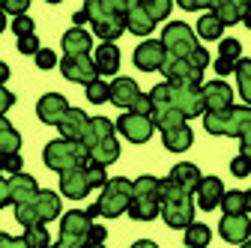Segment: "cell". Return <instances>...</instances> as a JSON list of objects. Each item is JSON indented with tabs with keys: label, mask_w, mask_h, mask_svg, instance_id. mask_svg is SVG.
<instances>
[{
	"label": "cell",
	"mask_w": 251,
	"mask_h": 248,
	"mask_svg": "<svg viewBox=\"0 0 251 248\" xmlns=\"http://www.w3.org/2000/svg\"><path fill=\"white\" fill-rule=\"evenodd\" d=\"M60 72H63V78L66 81H72V84H93L99 78V72H96V63H93V57L90 54H66L60 60Z\"/></svg>",
	"instance_id": "obj_11"
},
{
	"label": "cell",
	"mask_w": 251,
	"mask_h": 248,
	"mask_svg": "<svg viewBox=\"0 0 251 248\" xmlns=\"http://www.w3.org/2000/svg\"><path fill=\"white\" fill-rule=\"evenodd\" d=\"M27 6H30V0H3V15H27Z\"/></svg>",
	"instance_id": "obj_43"
},
{
	"label": "cell",
	"mask_w": 251,
	"mask_h": 248,
	"mask_svg": "<svg viewBox=\"0 0 251 248\" xmlns=\"http://www.w3.org/2000/svg\"><path fill=\"white\" fill-rule=\"evenodd\" d=\"M179 9L195 12V9H209V3H206V0H179Z\"/></svg>",
	"instance_id": "obj_50"
},
{
	"label": "cell",
	"mask_w": 251,
	"mask_h": 248,
	"mask_svg": "<svg viewBox=\"0 0 251 248\" xmlns=\"http://www.w3.org/2000/svg\"><path fill=\"white\" fill-rule=\"evenodd\" d=\"M69 108H72V105L66 102V96H60V93H45V96L36 102V117H39L42 123H48V126H57Z\"/></svg>",
	"instance_id": "obj_20"
},
{
	"label": "cell",
	"mask_w": 251,
	"mask_h": 248,
	"mask_svg": "<svg viewBox=\"0 0 251 248\" xmlns=\"http://www.w3.org/2000/svg\"><path fill=\"white\" fill-rule=\"evenodd\" d=\"M87 126H90V117H87L81 108H69L66 114H63V120L57 123L60 135L66 138V141H84V135H87Z\"/></svg>",
	"instance_id": "obj_21"
},
{
	"label": "cell",
	"mask_w": 251,
	"mask_h": 248,
	"mask_svg": "<svg viewBox=\"0 0 251 248\" xmlns=\"http://www.w3.org/2000/svg\"><path fill=\"white\" fill-rule=\"evenodd\" d=\"M159 215L171 230H185L195 222V203L192 195L182 192L179 185H174L168 176L159 179Z\"/></svg>",
	"instance_id": "obj_3"
},
{
	"label": "cell",
	"mask_w": 251,
	"mask_h": 248,
	"mask_svg": "<svg viewBox=\"0 0 251 248\" xmlns=\"http://www.w3.org/2000/svg\"><path fill=\"white\" fill-rule=\"evenodd\" d=\"M201 176H203V174H201V168H198V165H192V162H179V165H174V168H171V174H168V179H171L174 185H179L182 192H188V195H195Z\"/></svg>",
	"instance_id": "obj_24"
},
{
	"label": "cell",
	"mask_w": 251,
	"mask_h": 248,
	"mask_svg": "<svg viewBox=\"0 0 251 248\" xmlns=\"http://www.w3.org/2000/svg\"><path fill=\"white\" fill-rule=\"evenodd\" d=\"M72 24H75V27H81V24H87V12H84V9H78V12L72 15Z\"/></svg>",
	"instance_id": "obj_53"
},
{
	"label": "cell",
	"mask_w": 251,
	"mask_h": 248,
	"mask_svg": "<svg viewBox=\"0 0 251 248\" xmlns=\"http://www.w3.org/2000/svg\"><path fill=\"white\" fill-rule=\"evenodd\" d=\"M24 245L27 248H51V236L45 230V224H36V227H24Z\"/></svg>",
	"instance_id": "obj_37"
},
{
	"label": "cell",
	"mask_w": 251,
	"mask_h": 248,
	"mask_svg": "<svg viewBox=\"0 0 251 248\" xmlns=\"http://www.w3.org/2000/svg\"><path fill=\"white\" fill-rule=\"evenodd\" d=\"M126 3L129 0H87L84 12L93 24V33L102 42H114L126 30Z\"/></svg>",
	"instance_id": "obj_2"
},
{
	"label": "cell",
	"mask_w": 251,
	"mask_h": 248,
	"mask_svg": "<svg viewBox=\"0 0 251 248\" xmlns=\"http://www.w3.org/2000/svg\"><path fill=\"white\" fill-rule=\"evenodd\" d=\"M225 182L218 179V176H201V182H198V189H195V198H198V206L203 209V212H212L218 203H222V198H225Z\"/></svg>",
	"instance_id": "obj_19"
},
{
	"label": "cell",
	"mask_w": 251,
	"mask_h": 248,
	"mask_svg": "<svg viewBox=\"0 0 251 248\" xmlns=\"http://www.w3.org/2000/svg\"><path fill=\"white\" fill-rule=\"evenodd\" d=\"M222 33H225V24L218 21L212 12L201 15V21H198V36L201 39H206V42H222Z\"/></svg>",
	"instance_id": "obj_33"
},
{
	"label": "cell",
	"mask_w": 251,
	"mask_h": 248,
	"mask_svg": "<svg viewBox=\"0 0 251 248\" xmlns=\"http://www.w3.org/2000/svg\"><path fill=\"white\" fill-rule=\"evenodd\" d=\"M0 248H27V245H24L21 236H9V233L0 230Z\"/></svg>",
	"instance_id": "obj_48"
},
{
	"label": "cell",
	"mask_w": 251,
	"mask_h": 248,
	"mask_svg": "<svg viewBox=\"0 0 251 248\" xmlns=\"http://www.w3.org/2000/svg\"><path fill=\"white\" fill-rule=\"evenodd\" d=\"M230 174H233V176H239V179H242V176H248V174H251V162H248V159H242V156H236V159L230 162Z\"/></svg>",
	"instance_id": "obj_46"
},
{
	"label": "cell",
	"mask_w": 251,
	"mask_h": 248,
	"mask_svg": "<svg viewBox=\"0 0 251 248\" xmlns=\"http://www.w3.org/2000/svg\"><path fill=\"white\" fill-rule=\"evenodd\" d=\"M63 209H60V195L51 192V189H39V195L30 200V203H21L15 206V222L21 227H36V224H45V222H54L60 219Z\"/></svg>",
	"instance_id": "obj_6"
},
{
	"label": "cell",
	"mask_w": 251,
	"mask_h": 248,
	"mask_svg": "<svg viewBox=\"0 0 251 248\" xmlns=\"http://www.w3.org/2000/svg\"><path fill=\"white\" fill-rule=\"evenodd\" d=\"M129 248H159V245H155L152 239H138V242H132Z\"/></svg>",
	"instance_id": "obj_52"
},
{
	"label": "cell",
	"mask_w": 251,
	"mask_h": 248,
	"mask_svg": "<svg viewBox=\"0 0 251 248\" xmlns=\"http://www.w3.org/2000/svg\"><path fill=\"white\" fill-rule=\"evenodd\" d=\"M39 195V185H36V179L30 176V174H15V176H9V198H12V206H21V203H30Z\"/></svg>",
	"instance_id": "obj_22"
},
{
	"label": "cell",
	"mask_w": 251,
	"mask_h": 248,
	"mask_svg": "<svg viewBox=\"0 0 251 248\" xmlns=\"http://www.w3.org/2000/svg\"><path fill=\"white\" fill-rule=\"evenodd\" d=\"M90 48H93V36L84 27H72L63 33V51L66 54H90Z\"/></svg>",
	"instance_id": "obj_28"
},
{
	"label": "cell",
	"mask_w": 251,
	"mask_h": 248,
	"mask_svg": "<svg viewBox=\"0 0 251 248\" xmlns=\"http://www.w3.org/2000/svg\"><path fill=\"white\" fill-rule=\"evenodd\" d=\"M209 239H212V230L203 224V222H192L185 227V248H206L209 245Z\"/></svg>",
	"instance_id": "obj_34"
},
{
	"label": "cell",
	"mask_w": 251,
	"mask_h": 248,
	"mask_svg": "<svg viewBox=\"0 0 251 248\" xmlns=\"http://www.w3.org/2000/svg\"><path fill=\"white\" fill-rule=\"evenodd\" d=\"M93 63H96V72L99 78L102 75H117L120 72V48L114 42H102L93 54Z\"/></svg>",
	"instance_id": "obj_25"
},
{
	"label": "cell",
	"mask_w": 251,
	"mask_h": 248,
	"mask_svg": "<svg viewBox=\"0 0 251 248\" xmlns=\"http://www.w3.org/2000/svg\"><path fill=\"white\" fill-rule=\"evenodd\" d=\"M144 96V93H141V87H138V81L135 78H114L111 81V105H117L120 111H132L135 108V102Z\"/></svg>",
	"instance_id": "obj_16"
},
{
	"label": "cell",
	"mask_w": 251,
	"mask_h": 248,
	"mask_svg": "<svg viewBox=\"0 0 251 248\" xmlns=\"http://www.w3.org/2000/svg\"><path fill=\"white\" fill-rule=\"evenodd\" d=\"M84 248H105V245H84Z\"/></svg>",
	"instance_id": "obj_58"
},
{
	"label": "cell",
	"mask_w": 251,
	"mask_h": 248,
	"mask_svg": "<svg viewBox=\"0 0 251 248\" xmlns=\"http://www.w3.org/2000/svg\"><path fill=\"white\" fill-rule=\"evenodd\" d=\"M9 27H12V33L21 39V36H33V27H36V24H33V18H30V15H18Z\"/></svg>",
	"instance_id": "obj_41"
},
{
	"label": "cell",
	"mask_w": 251,
	"mask_h": 248,
	"mask_svg": "<svg viewBox=\"0 0 251 248\" xmlns=\"http://www.w3.org/2000/svg\"><path fill=\"white\" fill-rule=\"evenodd\" d=\"M135 222H152L159 215V179L144 174L138 179H132V200H129V209Z\"/></svg>",
	"instance_id": "obj_9"
},
{
	"label": "cell",
	"mask_w": 251,
	"mask_h": 248,
	"mask_svg": "<svg viewBox=\"0 0 251 248\" xmlns=\"http://www.w3.org/2000/svg\"><path fill=\"white\" fill-rule=\"evenodd\" d=\"M239 147H242V152H239V156L251 162V129H248V132H245V135L239 138Z\"/></svg>",
	"instance_id": "obj_51"
},
{
	"label": "cell",
	"mask_w": 251,
	"mask_h": 248,
	"mask_svg": "<svg viewBox=\"0 0 251 248\" xmlns=\"http://www.w3.org/2000/svg\"><path fill=\"white\" fill-rule=\"evenodd\" d=\"M6 81H9V66L3 63V60H0V87H3Z\"/></svg>",
	"instance_id": "obj_54"
},
{
	"label": "cell",
	"mask_w": 251,
	"mask_h": 248,
	"mask_svg": "<svg viewBox=\"0 0 251 248\" xmlns=\"http://www.w3.org/2000/svg\"><path fill=\"white\" fill-rule=\"evenodd\" d=\"M242 24L251 30V3H248V6H245V12H242Z\"/></svg>",
	"instance_id": "obj_55"
},
{
	"label": "cell",
	"mask_w": 251,
	"mask_h": 248,
	"mask_svg": "<svg viewBox=\"0 0 251 248\" xmlns=\"http://www.w3.org/2000/svg\"><path fill=\"white\" fill-rule=\"evenodd\" d=\"M159 42L165 45V51H168L171 57L185 60V63H188V66H195L198 72H203V69L209 66V51L198 42L195 30L188 27L185 21H171V24H165Z\"/></svg>",
	"instance_id": "obj_1"
},
{
	"label": "cell",
	"mask_w": 251,
	"mask_h": 248,
	"mask_svg": "<svg viewBox=\"0 0 251 248\" xmlns=\"http://www.w3.org/2000/svg\"><path fill=\"white\" fill-rule=\"evenodd\" d=\"M3 30H6V15L0 12V33H3Z\"/></svg>",
	"instance_id": "obj_56"
},
{
	"label": "cell",
	"mask_w": 251,
	"mask_h": 248,
	"mask_svg": "<svg viewBox=\"0 0 251 248\" xmlns=\"http://www.w3.org/2000/svg\"><path fill=\"white\" fill-rule=\"evenodd\" d=\"M21 168H24L21 156H6V159H0V174L15 176V174H21Z\"/></svg>",
	"instance_id": "obj_44"
},
{
	"label": "cell",
	"mask_w": 251,
	"mask_h": 248,
	"mask_svg": "<svg viewBox=\"0 0 251 248\" xmlns=\"http://www.w3.org/2000/svg\"><path fill=\"white\" fill-rule=\"evenodd\" d=\"M129 200H132V179L114 176V179H108L102 185L99 200L87 209V215L93 222H96L99 215H105V219H117V215H123L126 209H129Z\"/></svg>",
	"instance_id": "obj_5"
},
{
	"label": "cell",
	"mask_w": 251,
	"mask_h": 248,
	"mask_svg": "<svg viewBox=\"0 0 251 248\" xmlns=\"http://www.w3.org/2000/svg\"><path fill=\"white\" fill-rule=\"evenodd\" d=\"M165 45L159 42V39H144L138 48H135V54H132V60H135V66L141 69V72H159L162 69V63H165Z\"/></svg>",
	"instance_id": "obj_15"
},
{
	"label": "cell",
	"mask_w": 251,
	"mask_h": 248,
	"mask_svg": "<svg viewBox=\"0 0 251 248\" xmlns=\"http://www.w3.org/2000/svg\"><path fill=\"white\" fill-rule=\"evenodd\" d=\"M96 224L87 215V209H69L60 215V239L66 248H84L90 242V227Z\"/></svg>",
	"instance_id": "obj_10"
},
{
	"label": "cell",
	"mask_w": 251,
	"mask_h": 248,
	"mask_svg": "<svg viewBox=\"0 0 251 248\" xmlns=\"http://www.w3.org/2000/svg\"><path fill=\"white\" fill-rule=\"evenodd\" d=\"M152 27H155V24L147 18V12L141 9L138 0H129V3H126V30H129V33H135V36H141V39H150Z\"/></svg>",
	"instance_id": "obj_23"
},
{
	"label": "cell",
	"mask_w": 251,
	"mask_h": 248,
	"mask_svg": "<svg viewBox=\"0 0 251 248\" xmlns=\"http://www.w3.org/2000/svg\"><path fill=\"white\" fill-rule=\"evenodd\" d=\"M245 0H218V3H209V12L222 21L225 27L230 24H239L242 21V12H245Z\"/></svg>",
	"instance_id": "obj_26"
},
{
	"label": "cell",
	"mask_w": 251,
	"mask_h": 248,
	"mask_svg": "<svg viewBox=\"0 0 251 248\" xmlns=\"http://www.w3.org/2000/svg\"><path fill=\"white\" fill-rule=\"evenodd\" d=\"M159 72L168 78V84H176V87H201V81H203V72H198L195 66H188L185 60L171 57V54H165V63H162Z\"/></svg>",
	"instance_id": "obj_13"
},
{
	"label": "cell",
	"mask_w": 251,
	"mask_h": 248,
	"mask_svg": "<svg viewBox=\"0 0 251 248\" xmlns=\"http://www.w3.org/2000/svg\"><path fill=\"white\" fill-rule=\"evenodd\" d=\"M84 171H87V179H90L93 189H102V185L108 182L105 168H102V165H96V162H87V165H84Z\"/></svg>",
	"instance_id": "obj_40"
},
{
	"label": "cell",
	"mask_w": 251,
	"mask_h": 248,
	"mask_svg": "<svg viewBox=\"0 0 251 248\" xmlns=\"http://www.w3.org/2000/svg\"><path fill=\"white\" fill-rule=\"evenodd\" d=\"M218 206L225 215H251V192H225Z\"/></svg>",
	"instance_id": "obj_31"
},
{
	"label": "cell",
	"mask_w": 251,
	"mask_h": 248,
	"mask_svg": "<svg viewBox=\"0 0 251 248\" xmlns=\"http://www.w3.org/2000/svg\"><path fill=\"white\" fill-rule=\"evenodd\" d=\"M105 236H108V230H105L102 224H93V227H90V242H87V245H105Z\"/></svg>",
	"instance_id": "obj_47"
},
{
	"label": "cell",
	"mask_w": 251,
	"mask_h": 248,
	"mask_svg": "<svg viewBox=\"0 0 251 248\" xmlns=\"http://www.w3.org/2000/svg\"><path fill=\"white\" fill-rule=\"evenodd\" d=\"M218 60H225V63H239L242 60V45L236 39H222L218 42Z\"/></svg>",
	"instance_id": "obj_38"
},
{
	"label": "cell",
	"mask_w": 251,
	"mask_h": 248,
	"mask_svg": "<svg viewBox=\"0 0 251 248\" xmlns=\"http://www.w3.org/2000/svg\"><path fill=\"white\" fill-rule=\"evenodd\" d=\"M218 236L225 242H233V245H242L251 239V219L248 215H225L218 222Z\"/></svg>",
	"instance_id": "obj_18"
},
{
	"label": "cell",
	"mask_w": 251,
	"mask_h": 248,
	"mask_svg": "<svg viewBox=\"0 0 251 248\" xmlns=\"http://www.w3.org/2000/svg\"><path fill=\"white\" fill-rule=\"evenodd\" d=\"M18 149H21V135H18V129L12 126L6 117H0V159L18 156Z\"/></svg>",
	"instance_id": "obj_29"
},
{
	"label": "cell",
	"mask_w": 251,
	"mask_h": 248,
	"mask_svg": "<svg viewBox=\"0 0 251 248\" xmlns=\"http://www.w3.org/2000/svg\"><path fill=\"white\" fill-rule=\"evenodd\" d=\"M233 72H236V81H239V96L251 108V57H242Z\"/></svg>",
	"instance_id": "obj_35"
},
{
	"label": "cell",
	"mask_w": 251,
	"mask_h": 248,
	"mask_svg": "<svg viewBox=\"0 0 251 248\" xmlns=\"http://www.w3.org/2000/svg\"><path fill=\"white\" fill-rule=\"evenodd\" d=\"M42 162L45 168L63 174V171H72V168H81L90 162V152L81 141H66V138H57L51 144H45L42 149Z\"/></svg>",
	"instance_id": "obj_7"
},
{
	"label": "cell",
	"mask_w": 251,
	"mask_h": 248,
	"mask_svg": "<svg viewBox=\"0 0 251 248\" xmlns=\"http://www.w3.org/2000/svg\"><path fill=\"white\" fill-rule=\"evenodd\" d=\"M239 248H251V239H248V242H242V245H239Z\"/></svg>",
	"instance_id": "obj_57"
},
{
	"label": "cell",
	"mask_w": 251,
	"mask_h": 248,
	"mask_svg": "<svg viewBox=\"0 0 251 248\" xmlns=\"http://www.w3.org/2000/svg\"><path fill=\"white\" fill-rule=\"evenodd\" d=\"M162 141H165V147L171 149V152H185L188 147H192V141H195V135H192V129L185 126H176V129H168V132H162Z\"/></svg>",
	"instance_id": "obj_32"
},
{
	"label": "cell",
	"mask_w": 251,
	"mask_h": 248,
	"mask_svg": "<svg viewBox=\"0 0 251 248\" xmlns=\"http://www.w3.org/2000/svg\"><path fill=\"white\" fill-rule=\"evenodd\" d=\"M9 203H12V198H9V179L0 174V209L9 206Z\"/></svg>",
	"instance_id": "obj_49"
},
{
	"label": "cell",
	"mask_w": 251,
	"mask_h": 248,
	"mask_svg": "<svg viewBox=\"0 0 251 248\" xmlns=\"http://www.w3.org/2000/svg\"><path fill=\"white\" fill-rule=\"evenodd\" d=\"M39 48H42V45H39L36 33H33V36H21V39H18V51H21V54H33V57H36V51H39Z\"/></svg>",
	"instance_id": "obj_45"
},
{
	"label": "cell",
	"mask_w": 251,
	"mask_h": 248,
	"mask_svg": "<svg viewBox=\"0 0 251 248\" xmlns=\"http://www.w3.org/2000/svg\"><path fill=\"white\" fill-rule=\"evenodd\" d=\"M114 123L108 120V117H90V126H87V135H84V147L90 149V147H96V144H102V141H108V138H114Z\"/></svg>",
	"instance_id": "obj_27"
},
{
	"label": "cell",
	"mask_w": 251,
	"mask_h": 248,
	"mask_svg": "<svg viewBox=\"0 0 251 248\" xmlns=\"http://www.w3.org/2000/svg\"><path fill=\"white\" fill-rule=\"evenodd\" d=\"M150 105L152 108H174L185 120L188 117H203V96L201 87H176V84H155L150 90Z\"/></svg>",
	"instance_id": "obj_4"
},
{
	"label": "cell",
	"mask_w": 251,
	"mask_h": 248,
	"mask_svg": "<svg viewBox=\"0 0 251 248\" xmlns=\"http://www.w3.org/2000/svg\"><path fill=\"white\" fill-rule=\"evenodd\" d=\"M138 3H141V9L147 12V18L152 24H159L171 15V0H138Z\"/></svg>",
	"instance_id": "obj_36"
},
{
	"label": "cell",
	"mask_w": 251,
	"mask_h": 248,
	"mask_svg": "<svg viewBox=\"0 0 251 248\" xmlns=\"http://www.w3.org/2000/svg\"><path fill=\"white\" fill-rule=\"evenodd\" d=\"M93 192V185L87 179V171L84 165L81 168H72V171H63L60 174V195L63 198H72V200H81Z\"/></svg>",
	"instance_id": "obj_17"
},
{
	"label": "cell",
	"mask_w": 251,
	"mask_h": 248,
	"mask_svg": "<svg viewBox=\"0 0 251 248\" xmlns=\"http://www.w3.org/2000/svg\"><path fill=\"white\" fill-rule=\"evenodd\" d=\"M201 96H203V114L227 111V108L233 105V90H230V84H225L222 78L201 84Z\"/></svg>",
	"instance_id": "obj_14"
},
{
	"label": "cell",
	"mask_w": 251,
	"mask_h": 248,
	"mask_svg": "<svg viewBox=\"0 0 251 248\" xmlns=\"http://www.w3.org/2000/svg\"><path fill=\"white\" fill-rule=\"evenodd\" d=\"M114 129L126 138V141H132V144H147L155 132L152 126V120L150 117H141V114H132V111H126L117 123H114Z\"/></svg>",
	"instance_id": "obj_12"
},
{
	"label": "cell",
	"mask_w": 251,
	"mask_h": 248,
	"mask_svg": "<svg viewBox=\"0 0 251 248\" xmlns=\"http://www.w3.org/2000/svg\"><path fill=\"white\" fill-rule=\"evenodd\" d=\"M203 129L209 135H225V138H242L251 129V108L248 105H230L227 111L203 114Z\"/></svg>",
	"instance_id": "obj_8"
},
{
	"label": "cell",
	"mask_w": 251,
	"mask_h": 248,
	"mask_svg": "<svg viewBox=\"0 0 251 248\" xmlns=\"http://www.w3.org/2000/svg\"><path fill=\"white\" fill-rule=\"evenodd\" d=\"M108 99H111V84H108V81L96 78L93 84H87V102L102 105V102H108Z\"/></svg>",
	"instance_id": "obj_39"
},
{
	"label": "cell",
	"mask_w": 251,
	"mask_h": 248,
	"mask_svg": "<svg viewBox=\"0 0 251 248\" xmlns=\"http://www.w3.org/2000/svg\"><path fill=\"white\" fill-rule=\"evenodd\" d=\"M33 60H36V66H39V69H54V66L60 63V60H57V54H54L51 48H39Z\"/></svg>",
	"instance_id": "obj_42"
},
{
	"label": "cell",
	"mask_w": 251,
	"mask_h": 248,
	"mask_svg": "<svg viewBox=\"0 0 251 248\" xmlns=\"http://www.w3.org/2000/svg\"><path fill=\"white\" fill-rule=\"evenodd\" d=\"M87 152H90V162L108 168V165H114V162L120 159V141H117V138H108V141H102V144H96V147H90Z\"/></svg>",
	"instance_id": "obj_30"
}]
</instances>
